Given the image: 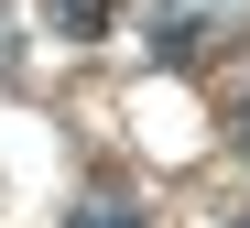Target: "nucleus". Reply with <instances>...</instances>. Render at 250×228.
Returning <instances> with one entry per match:
<instances>
[{"mask_svg":"<svg viewBox=\"0 0 250 228\" xmlns=\"http://www.w3.org/2000/svg\"><path fill=\"white\" fill-rule=\"evenodd\" d=\"M44 33H65V43L109 33V0H44Z\"/></svg>","mask_w":250,"mask_h":228,"instance_id":"obj_1","label":"nucleus"},{"mask_svg":"<svg viewBox=\"0 0 250 228\" xmlns=\"http://www.w3.org/2000/svg\"><path fill=\"white\" fill-rule=\"evenodd\" d=\"M65 228H142V217H131V207H120V196H87V207H76Z\"/></svg>","mask_w":250,"mask_h":228,"instance_id":"obj_2","label":"nucleus"},{"mask_svg":"<svg viewBox=\"0 0 250 228\" xmlns=\"http://www.w3.org/2000/svg\"><path fill=\"white\" fill-rule=\"evenodd\" d=\"M239 142H250V109H239Z\"/></svg>","mask_w":250,"mask_h":228,"instance_id":"obj_3","label":"nucleus"},{"mask_svg":"<svg viewBox=\"0 0 250 228\" xmlns=\"http://www.w3.org/2000/svg\"><path fill=\"white\" fill-rule=\"evenodd\" d=\"M229 228H250V217H229Z\"/></svg>","mask_w":250,"mask_h":228,"instance_id":"obj_4","label":"nucleus"}]
</instances>
